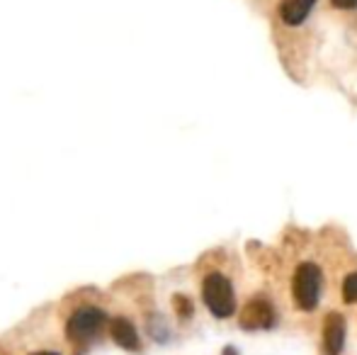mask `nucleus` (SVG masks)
I'll return each mask as SVG.
<instances>
[{
    "mask_svg": "<svg viewBox=\"0 0 357 355\" xmlns=\"http://www.w3.org/2000/svg\"><path fill=\"white\" fill-rule=\"evenodd\" d=\"M335 10H355L357 8V0H331Z\"/></svg>",
    "mask_w": 357,
    "mask_h": 355,
    "instance_id": "obj_10",
    "label": "nucleus"
},
{
    "mask_svg": "<svg viewBox=\"0 0 357 355\" xmlns=\"http://www.w3.org/2000/svg\"><path fill=\"white\" fill-rule=\"evenodd\" d=\"M29 355H61V353H59V351H34Z\"/></svg>",
    "mask_w": 357,
    "mask_h": 355,
    "instance_id": "obj_11",
    "label": "nucleus"
},
{
    "mask_svg": "<svg viewBox=\"0 0 357 355\" xmlns=\"http://www.w3.org/2000/svg\"><path fill=\"white\" fill-rule=\"evenodd\" d=\"M107 312L95 304H80L75 307L66 319V341L71 343L75 351H85L90 343H95L107 328Z\"/></svg>",
    "mask_w": 357,
    "mask_h": 355,
    "instance_id": "obj_1",
    "label": "nucleus"
},
{
    "mask_svg": "<svg viewBox=\"0 0 357 355\" xmlns=\"http://www.w3.org/2000/svg\"><path fill=\"white\" fill-rule=\"evenodd\" d=\"M324 292V270L319 263L304 261L294 268L291 275V299L299 312H314Z\"/></svg>",
    "mask_w": 357,
    "mask_h": 355,
    "instance_id": "obj_3",
    "label": "nucleus"
},
{
    "mask_svg": "<svg viewBox=\"0 0 357 355\" xmlns=\"http://www.w3.org/2000/svg\"><path fill=\"white\" fill-rule=\"evenodd\" d=\"M324 336H321V355H340L345 348V333H348V324L345 317L338 312H331L324 319Z\"/></svg>",
    "mask_w": 357,
    "mask_h": 355,
    "instance_id": "obj_5",
    "label": "nucleus"
},
{
    "mask_svg": "<svg viewBox=\"0 0 357 355\" xmlns=\"http://www.w3.org/2000/svg\"><path fill=\"white\" fill-rule=\"evenodd\" d=\"M224 355H236V351H234V348H226Z\"/></svg>",
    "mask_w": 357,
    "mask_h": 355,
    "instance_id": "obj_12",
    "label": "nucleus"
},
{
    "mask_svg": "<svg viewBox=\"0 0 357 355\" xmlns=\"http://www.w3.org/2000/svg\"><path fill=\"white\" fill-rule=\"evenodd\" d=\"M170 304H173V312H175V317H178L180 322H190V319L195 317V304H192V299H190L188 294H183V292L173 294Z\"/></svg>",
    "mask_w": 357,
    "mask_h": 355,
    "instance_id": "obj_8",
    "label": "nucleus"
},
{
    "mask_svg": "<svg viewBox=\"0 0 357 355\" xmlns=\"http://www.w3.org/2000/svg\"><path fill=\"white\" fill-rule=\"evenodd\" d=\"M319 0H280L278 17L284 27H301Z\"/></svg>",
    "mask_w": 357,
    "mask_h": 355,
    "instance_id": "obj_7",
    "label": "nucleus"
},
{
    "mask_svg": "<svg viewBox=\"0 0 357 355\" xmlns=\"http://www.w3.org/2000/svg\"><path fill=\"white\" fill-rule=\"evenodd\" d=\"M202 302L209 309L214 319H231L236 314V289L234 282L229 280V275H224L221 270H209L202 275Z\"/></svg>",
    "mask_w": 357,
    "mask_h": 355,
    "instance_id": "obj_2",
    "label": "nucleus"
},
{
    "mask_svg": "<svg viewBox=\"0 0 357 355\" xmlns=\"http://www.w3.org/2000/svg\"><path fill=\"white\" fill-rule=\"evenodd\" d=\"M340 297L345 304H357V270H350L340 287Z\"/></svg>",
    "mask_w": 357,
    "mask_h": 355,
    "instance_id": "obj_9",
    "label": "nucleus"
},
{
    "mask_svg": "<svg viewBox=\"0 0 357 355\" xmlns=\"http://www.w3.org/2000/svg\"><path fill=\"white\" fill-rule=\"evenodd\" d=\"M278 324V312L268 297H253L238 314V326L243 331H268Z\"/></svg>",
    "mask_w": 357,
    "mask_h": 355,
    "instance_id": "obj_4",
    "label": "nucleus"
},
{
    "mask_svg": "<svg viewBox=\"0 0 357 355\" xmlns=\"http://www.w3.org/2000/svg\"><path fill=\"white\" fill-rule=\"evenodd\" d=\"M107 328H109V336L112 341L117 343L119 348L129 353H142V336H139L137 326H134L132 319L127 317H112L107 322Z\"/></svg>",
    "mask_w": 357,
    "mask_h": 355,
    "instance_id": "obj_6",
    "label": "nucleus"
}]
</instances>
